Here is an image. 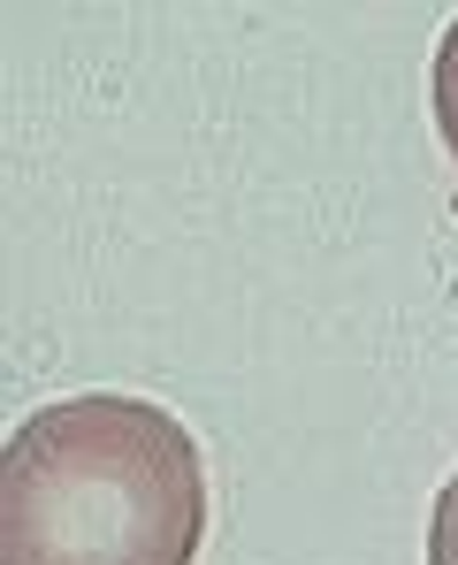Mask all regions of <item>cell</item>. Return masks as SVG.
<instances>
[{
    "mask_svg": "<svg viewBox=\"0 0 458 565\" xmlns=\"http://www.w3.org/2000/svg\"><path fill=\"white\" fill-rule=\"evenodd\" d=\"M206 459L177 413L85 390L15 420L0 451V565H191Z\"/></svg>",
    "mask_w": 458,
    "mask_h": 565,
    "instance_id": "cell-1",
    "label": "cell"
},
{
    "mask_svg": "<svg viewBox=\"0 0 458 565\" xmlns=\"http://www.w3.org/2000/svg\"><path fill=\"white\" fill-rule=\"evenodd\" d=\"M428 565H458V473L436 489V512H428Z\"/></svg>",
    "mask_w": 458,
    "mask_h": 565,
    "instance_id": "cell-3",
    "label": "cell"
},
{
    "mask_svg": "<svg viewBox=\"0 0 458 565\" xmlns=\"http://www.w3.org/2000/svg\"><path fill=\"white\" fill-rule=\"evenodd\" d=\"M436 130H444V146L458 161V15L444 31V46H436Z\"/></svg>",
    "mask_w": 458,
    "mask_h": 565,
    "instance_id": "cell-2",
    "label": "cell"
}]
</instances>
